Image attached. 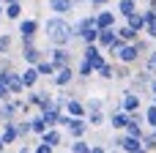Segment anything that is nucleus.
Here are the masks:
<instances>
[{
    "label": "nucleus",
    "mask_w": 156,
    "mask_h": 153,
    "mask_svg": "<svg viewBox=\"0 0 156 153\" xmlns=\"http://www.w3.org/2000/svg\"><path fill=\"white\" fill-rule=\"evenodd\" d=\"M44 36H47V41H49L52 47H69V44L74 41V27H71V22H69L66 16L52 14V16L44 22Z\"/></svg>",
    "instance_id": "obj_1"
},
{
    "label": "nucleus",
    "mask_w": 156,
    "mask_h": 153,
    "mask_svg": "<svg viewBox=\"0 0 156 153\" xmlns=\"http://www.w3.org/2000/svg\"><path fill=\"white\" fill-rule=\"evenodd\" d=\"M151 79H154V74L148 71V68H137V71H132V77L126 79L129 82V90H134V93H140V96H145L148 93V85H151Z\"/></svg>",
    "instance_id": "obj_2"
},
{
    "label": "nucleus",
    "mask_w": 156,
    "mask_h": 153,
    "mask_svg": "<svg viewBox=\"0 0 156 153\" xmlns=\"http://www.w3.org/2000/svg\"><path fill=\"white\" fill-rule=\"evenodd\" d=\"M140 49H137V44L134 41H123L121 47H118V52H115V60L118 63H126V66H137L140 63Z\"/></svg>",
    "instance_id": "obj_3"
},
{
    "label": "nucleus",
    "mask_w": 156,
    "mask_h": 153,
    "mask_svg": "<svg viewBox=\"0 0 156 153\" xmlns=\"http://www.w3.org/2000/svg\"><path fill=\"white\" fill-rule=\"evenodd\" d=\"M82 60H88L90 68L96 71V68H101V66L107 63V55H104V49H101L99 44H85V49H82Z\"/></svg>",
    "instance_id": "obj_4"
},
{
    "label": "nucleus",
    "mask_w": 156,
    "mask_h": 153,
    "mask_svg": "<svg viewBox=\"0 0 156 153\" xmlns=\"http://www.w3.org/2000/svg\"><path fill=\"white\" fill-rule=\"evenodd\" d=\"M63 126H66V131H69L71 140H74V137H85V131L90 129L88 120H85V115H82V118H71V115H69V120H66Z\"/></svg>",
    "instance_id": "obj_5"
},
{
    "label": "nucleus",
    "mask_w": 156,
    "mask_h": 153,
    "mask_svg": "<svg viewBox=\"0 0 156 153\" xmlns=\"http://www.w3.org/2000/svg\"><path fill=\"white\" fill-rule=\"evenodd\" d=\"M118 107H121L123 112H134V110H143V96L126 88V93H123V99H121V104H118Z\"/></svg>",
    "instance_id": "obj_6"
},
{
    "label": "nucleus",
    "mask_w": 156,
    "mask_h": 153,
    "mask_svg": "<svg viewBox=\"0 0 156 153\" xmlns=\"http://www.w3.org/2000/svg\"><path fill=\"white\" fill-rule=\"evenodd\" d=\"M71 79H74V68H71V63H69V66L55 68V74H52V82H55L58 88H69V85H71Z\"/></svg>",
    "instance_id": "obj_7"
},
{
    "label": "nucleus",
    "mask_w": 156,
    "mask_h": 153,
    "mask_svg": "<svg viewBox=\"0 0 156 153\" xmlns=\"http://www.w3.org/2000/svg\"><path fill=\"white\" fill-rule=\"evenodd\" d=\"M38 33V22L36 19H22L19 22V36H22V44H30Z\"/></svg>",
    "instance_id": "obj_8"
},
{
    "label": "nucleus",
    "mask_w": 156,
    "mask_h": 153,
    "mask_svg": "<svg viewBox=\"0 0 156 153\" xmlns=\"http://www.w3.org/2000/svg\"><path fill=\"white\" fill-rule=\"evenodd\" d=\"M49 60H52L55 68L69 66V63H71V49H69V47H55V49L49 52Z\"/></svg>",
    "instance_id": "obj_9"
},
{
    "label": "nucleus",
    "mask_w": 156,
    "mask_h": 153,
    "mask_svg": "<svg viewBox=\"0 0 156 153\" xmlns=\"http://www.w3.org/2000/svg\"><path fill=\"white\" fill-rule=\"evenodd\" d=\"M41 57H44V52H41L33 41H30V44H22V60H25L27 66H36Z\"/></svg>",
    "instance_id": "obj_10"
},
{
    "label": "nucleus",
    "mask_w": 156,
    "mask_h": 153,
    "mask_svg": "<svg viewBox=\"0 0 156 153\" xmlns=\"http://www.w3.org/2000/svg\"><path fill=\"white\" fill-rule=\"evenodd\" d=\"M47 5H49V11L58 14V16H69L77 3H74V0H47Z\"/></svg>",
    "instance_id": "obj_11"
},
{
    "label": "nucleus",
    "mask_w": 156,
    "mask_h": 153,
    "mask_svg": "<svg viewBox=\"0 0 156 153\" xmlns=\"http://www.w3.org/2000/svg\"><path fill=\"white\" fill-rule=\"evenodd\" d=\"M107 120H110V126H112L115 131H123V129H126V123H129V112H123L121 107H115V110H112V115H110Z\"/></svg>",
    "instance_id": "obj_12"
},
{
    "label": "nucleus",
    "mask_w": 156,
    "mask_h": 153,
    "mask_svg": "<svg viewBox=\"0 0 156 153\" xmlns=\"http://www.w3.org/2000/svg\"><path fill=\"white\" fill-rule=\"evenodd\" d=\"M93 22H96L99 30H104V27H115V11H96V14H93Z\"/></svg>",
    "instance_id": "obj_13"
},
{
    "label": "nucleus",
    "mask_w": 156,
    "mask_h": 153,
    "mask_svg": "<svg viewBox=\"0 0 156 153\" xmlns=\"http://www.w3.org/2000/svg\"><path fill=\"white\" fill-rule=\"evenodd\" d=\"M63 112H66V115H71V118H82V115H85V104H82V101H77L74 96H69V101L63 104Z\"/></svg>",
    "instance_id": "obj_14"
},
{
    "label": "nucleus",
    "mask_w": 156,
    "mask_h": 153,
    "mask_svg": "<svg viewBox=\"0 0 156 153\" xmlns=\"http://www.w3.org/2000/svg\"><path fill=\"white\" fill-rule=\"evenodd\" d=\"M71 27H74V38H80L82 33H88L90 27H96V22H93V14H90V16H82V19H80V22H74Z\"/></svg>",
    "instance_id": "obj_15"
},
{
    "label": "nucleus",
    "mask_w": 156,
    "mask_h": 153,
    "mask_svg": "<svg viewBox=\"0 0 156 153\" xmlns=\"http://www.w3.org/2000/svg\"><path fill=\"white\" fill-rule=\"evenodd\" d=\"M85 120H88V126L99 129L107 123V115H104V110H90V112H85Z\"/></svg>",
    "instance_id": "obj_16"
},
{
    "label": "nucleus",
    "mask_w": 156,
    "mask_h": 153,
    "mask_svg": "<svg viewBox=\"0 0 156 153\" xmlns=\"http://www.w3.org/2000/svg\"><path fill=\"white\" fill-rule=\"evenodd\" d=\"M123 19H126V25H129V27H134L137 33H143V27H145V16H143V11H140V8H137L134 14L123 16Z\"/></svg>",
    "instance_id": "obj_17"
},
{
    "label": "nucleus",
    "mask_w": 156,
    "mask_h": 153,
    "mask_svg": "<svg viewBox=\"0 0 156 153\" xmlns=\"http://www.w3.org/2000/svg\"><path fill=\"white\" fill-rule=\"evenodd\" d=\"M14 120H16V118H14ZM14 120L3 123V134H0V140H3L5 145H11L14 140H19V134H16V126H14Z\"/></svg>",
    "instance_id": "obj_18"
},
{
    "label": "nucleus",
    "mask_w": 156,
    "mask_h": 153,
    "mask_svg": "<svg viewBox=\"0 0 156 153\" xmlns=\"http://www.w3.org/2000/svg\"><path fill=\"white\" fill-rule=\"evenodd\" d=\"M41 140H44L47 145H52V148H58V145L63 142V134H60V131H58L55 126H49V129H47V131L41 134Z\"/></svg>",
    "instance_id": "obj_19"
},
{
    "label": "nucleus",
    "mask_w": 156,
    "mask_h": 153,
    "mask_svg": "<svg viewBox=\"0 0 156 153\" xmlns=\"http://www.w3.org/2000/svg\"><path fill=\"white\" fill-rule=\"evenodd\" d=\"M134 44H137V49H140V55H143V57H145L148 52H154V49H156L154 38H148V36H143V33L137 36V41H134Z\"/></svg>",
    "instance_id": "obj_20"
},
{
    "label": "nucleus",
    "mask_w": 156,
    "mask_h": 153,
    "mask_svg": "<svg viewBox=\"0 0 156 153\" xmlns=\"http://www.w3.org/2000/svg\"><path fill=\"white\" fill-rule=\"evenodd\" d=\"M19 77H22V85H25V88H33V85L38 82V71H36V66H27Z\"/></svg>",
    "instance_id": "obj_21"
},
{
    "label": "nucleus",
    "mask_w": 156,
    "mask_h": 153,
    "mask_svg": "<svg viewBox=\"0 0 156 153\" xmlns=\"http://www.w3.org/2000/svg\"><path fill=\"white\" fill-rule=\"evenodd\" d=\"M36 71H38V77H52L55 74V66H52V60H47V55L36 63Z\"/></svg>",
    "instance_id": "obj_22"
},
{
    "label": "nucleus",
    "mask_w": 156,
    "mask_h": 153,
    "mask_svg": "<svg viewBox=\"0 0 156 153\" xmlns=\"http://www.w3.org/2000/svg\"><path fill=\"white\" fill-rule=\"evenodd\" d=\"M3 14H5L8 19H19V14H22V3H19V0L5 3V5H3Z\"/></svg>",
    "instance_id": "obj_23"
},
{
    "label": "nucleus",
    "mask_w": 156,
    "mask_h": 153,
    "mask_svg": "<svg viewBox=\"0 0 156 153\" xmlns=\"http://www.w3.org/2000/svg\"><path fill=\"white\" fill-rule=\"evenodd\" d=\"M115 33H118V38H121V41H137V36H140V33H137L134 27H129V25L115 27Z\"/></svg>",
    "instance_id": "obj_24"
},
{
    "label": "nucleus",
    "mask_w": 156,
    "mask_h": 153,
    "mask_svg": "<svg viewBox=\"0 0 156 153\" xmlns=\"http://www.w3.org/2000/svg\"><path fill=\"white\" fill-rule=\"evenodd\" d=\"M132 71H134V66H126V63H118V66H115V79H118V82H126V79L132 77Z\"/></svg>",
    "instance_id": "obj_25"
},
{
    "label": "nucleus",
    "mask_w": 156,
    "mask_h": 153,
    "mask_svg": "<svg viewBox=\"0 0 156 153\" xmlns=\"http://www.w3.org/2000/svg\"><path fill=\"white\" fill-rule=\"evenodd\" d=\"M123 134H129V137H140V140H143L145 129H143V123H137V120H129V123H126V129H123Z\"/></svg>",
    "instance_id": "obj_26"
},
{
    "label": "nucleus",
    "mask_w": 156,
    "mask_h": 153,
    "mask_svg": "<svg viewBox=\"0 0 156 153\" xmlns=\"http://www.w3.org/2000/svg\"><path fill=\"white\" fill-rule=\"evenodd\" d=\"M137 11V0H118V14L121 16H129Z\"/></svg>",
    "instance_id": "obj_27"
},
{
    "label": "nucleus",
    "mask_w": 156,
    "mask_h": 153,
    "mask_svg": "<svg viewBox=\"0 0 156 153\" xmlns=\"http://www.w3.org/2000/svg\"><path fill=\"white\" fill-rule=\"evenodd\" d=\"M143 151H156V126H151V131L143 134Z\"/></svg>",
    "instance_id": "obj_28"
},
{
    "label": "nucleus",
    "mask_w": 156,
    "mask_h": 153,
    "mask_svg": "<svg viewBox=\"0 0 156 153\" xmlns=\"http://www.w3.org/2000/svg\"><path fill=\"white\" fill-rule=\"evenodd\" d=\"M96 74H99V79H107V82H110V79H115V66L107 60L101 68H96Z\"/></svg>",
    "instance_id": "obj_29"
},
{
    "label": "nucleus",
    "mask_w": 156,
    "mask_h": 153,
    "mask_svg": "<svg viewBox=\"0 0 156 153\" xmlns=\"http://www.w3.org/2000/svg\"><path fill=\"white\" fill-rule=\"evenodd\" d=\"M69 151H74V153H90V145H88L82 137H74V142L69 145Z\"/></svg>",
    "instance_id": "obj_30"
},
{
    "label": "nucleus",
    "mask_w": 156,
    "mask_h": 153,
    "mask_svg": "<svg viewBox=\"0 0 156 153\" xmlns=\"http://www.w3.org/2000/svg\"><path fill=\"white\" fill-rule=\"evenodd\" d=\"M93 74H96V71L90 68V63H88V60H82V63L77 66V77H80V79H88V77H93Z\"/></svg>",
    "instance_id": "obj_31"
},
{
    "label": "nucleus",
    "mask_w": 156,
    "mask_h": 153,
    "mask_svg": "<svg viewBox=\"0 0 156 153\" xmlns=\"http://www.w3.org/2000/svg\"><path fill=\"white\" fill-rule=\"evenodd\" d=\"M90 110H104V99H101V96L88 99V101H85V112H90Z\"/></svg>",
    "instance_id": "obj_32"
},
{
    "label": "nucleus",
    "mask_w": 156,
    "mask_h": 153,
    "mask_svg": "<svg viewBox=\"0 0 156 153\" xmlns=\"http://www.w3.org/2000/svg\"><path fill=\"white\" fill-rule=\"evenodd\" d=\"M30 131H33V134H44V131H47V123H44V118H41V115L30 120Z\"/></svg>",
    "instance_id": "obj_33"
},
{
    "label": "nucleus",
    "mask_w": 156,
    "mask_h": 153,
    "mask_svg": "<svg viewBox=\"0 0 156 153\" xmlns=\"http://www.w3.org/2000/svg\"><path fill=\"white\" fill-rule=\"evenodd\" d=\"M143 115H145V123H148V126H156V104H154V101L145 107V112H143Z\"/></svg>",
    "instance_id": "obj_34"
},
{
    "label": "nucleus",
    "mask_w": 156,
    "mask_h": 153,
    "mask_svg": "<svg viewBox=\"0 0 156 153\" xmlns=\"http://www.w3.org/2000/svg\"><path fill=\"white\" fill-rule=\"evenodd\" d=\"M14 126H16V134L19 137H27L30 134V120H14Z\"/></svg>",
    "instance_id": "obj_35"
},
{
    "label": "nucleus",
    "mask_w": 156,
    "mask_h": 153,
    "mask_svg": "<svg viewBox=\"0 0 156 153\" xmlns=\"http://www.w3.org/2000/svg\"><path fill=\"white\" fill-rule=\"evenodd\" d=\"M8 47H11V36L8 33H0V55L8 52Z\"/></svg>",
    "instance_id": "obj_36"
},
{
    "label": "nucleus",
    "mask_w": 156,
    "mask_h": 153,
    "mask_svg": "<svg viewBox=\"0 0 156 153\" xmlns=\"http://www.w3.org/2000/svg\"><path fill=\"white\" fill-rule=\"evenodd\" d=\"M8 99H11V93H8V88L0 82V101H8Z\"/></svg>",
    "instance_id": "obj_37"
},
{
    "label": "nucleus",
    "mask_w": 156,
    "mask_h": 153,
    "mask_svg": "<svg viewBox=\"0 0 156 153\" xmlns=\"http://www.w3.org/2000/svg\"><path fill=\"white\" fill-rule=\"evenodd\" d=\"M36 151H38V153H49V151H55V148H52V145H47V142H44V140H41V145H38V148H36Z\"/></svg>",
    "instance_id": "obj_38"
},
{
    "label": "nucleus",
    "mask_w": 156,
    "mask_h": 153,
    "mask_svg": "<svg viewBox=\"0 0 156 153\" xmlns=\"http://www.w3.org/2000/svg\"><path fill=\"white\" fill-rule=\"evenodd\" d=\"M88 3H90V5H93V8H104V5H107V3H110V0H88Z\"/></svg>",
    "instance_id": "obj_39"
},
{
    "label": "nucleus",
    "mask_w": 156,
    "mask_h": 153,
    "mask_svg": "<svg viewBox=\"0 0 156 153\" xmlns=\"http://www.w3.org/2000/svg\"><path fill=\"white\" fill-rule=\"evenodd\" d=\"M151 101H154V104H156V93H151Z\"/></svg>",
    "instance_id": "obj_40"
},
{
    "label": "nucleus",
    "mask_w": 156,
    "mask_h": 153,
    "mask_svg": "<svg viewBox=\"0 0 156 153\" xmlns=\"http://www.w3.org/2000/svg\"><path fill=\"white\" fill-rule=\"evenodd\" d=\"M3 148H5V142H3V140H0V151H3Z\"/></svg>",
    "instance_id": "obj_41"
},
{
    "label": "nucleus",
    "mask_w": 156,
    "mask_h": 153,
    "mask_svg": "<svg viewBox=\"0 0 156 153\" xmlns=\"http://www.w3.org/2000/svg\"><path fill=\"white\" fill-rule=\"evenodd\" d=\"M0 3H3V5H5V3H14V0H0Z\"/></svg>",
    "instance_id": "obj_42"
},
{
    "label": "nucleus",
    "mask_w": 156,
    "mask_h": 153,
    "mask_svg": "<svg viewBox=\"0 0 156 153\" xmlns=\"http://www.w3.org/2000/svg\"><path fill=\"white\" fill-rule=\"evenodd\" d=\"M0 16H3V3H0Z\"/></svg>",
    "instance_id": "obj_43"
},
{
    "label": "nucleus",
    "mask_w": 156,
    "mask_h": 153,
    "mask_svg": "<svg viewBox=\"0 0 156 153\" xmlns=\"http://www.w3.org/2000/svg\"><path fill=\"white\" fill-rule=\"evenodd\" d=\"M74 3H88V0H74Z\"/></svg>",
    "instance_id": "obj_44"
},
{
    "label": "nucleus",
    "mask_w": 156,
    "mask_h": 153,
    "mask_svg": "<svg viewBox=\"0 0 156 153\" xmlns=\"http://www.w3.org/2000/svg\"><path fill=\"white\" fill-rule=\"evenodd\" d=\"M154 44H156V38H154Z\"/></svg>",
    "instance_id": "obj_45"
},
{
    "label": "nucleus",
    "mask_w": 156,
    "mask_h": 153,
    "mask_svg": "<svg viewBox=\"0 0 156 153\" xmlns=\"http://www.w3.org/2000/svg\"><path fill=\"white\" fill-rule=\"evenodd\" d=\"M145 3H148V0H145Z\"/></svg>",
    "instance_id": "obj_46"
}]
</instances>
